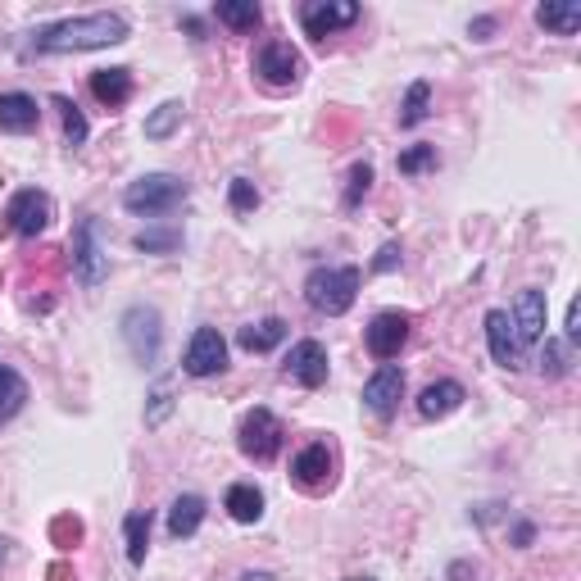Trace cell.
<instances>
[{"label": "cell", "instance_id": "cell-1", "mask_svg": "<svg viewBox=\"0 0 581 581\" xmlns=\"http://www.w3.org/2000/svg\"><path fill=\"white\" fill-rule=\"evenodd\" d=\"M128 41V23L123 14H78V19H60L32 32V50L41 55H69V50H105Z\"/></svg>", "mask_w": 581, "mask_h": 581}, {"label": "cell", "instance_id": "cell-2", "mask_svg": "<svg viewBox=\"0 0 581 581\" xmlns=\"http://www.w3.org/2000/svg\"><path fill=\"white\" fill-rule=\"evenodd\" d=\"M355 296H359V268H314L305 277L309 309H318L327 318L345 314V309L355 305Z\"/></svg>", "mask_w": 581, "mask_h": 581}, {"label": "cell", "instance_id": "cell-3", "mask_svg": "<svg viewBox=\"0 0 581 581\" xmlns=\"http://www.w3.org/2000/svg\"><path fill=\"white\" fill-rule=\"evenodd\" d=\"M187 196H191V187L182 178H173V173H146V178H137L123 191V205L132 214H168V209H178Z\"/></svg>", "mask_w": 581, "mask_h": 581}, {"label": "cell", "instance_id": "cell-4", "mask_svg": "<svg viewBox=\"0 0 581 581\" xmlns=\"http://www.w3.org/2000/svg\"><path fill=\"white\" fill-rule=\"evenodd\" d=\"M282 436H286V427L277 423V414H273V409H264V404H255V409L241 418V427H237L241 454L255 459V463H273L277 450H282Z\"/></svg>", "mask_w": 581, "mask_h": 581}, {"label": "cell", "instance_id": "cell-5", "mask_svg": "<svg viewBox=\"0 0 581 581\" xmlns=\"http://www.w3.org/2000/svg\"><path fill=\"white\" fill-rule=\"evenodd\" d=\"M123 341H128L132 359H137L141 368H155L159 350H164V323H159V309L132 305L128 314H123Z\"/></svg>", "mask_w": 581, "mask_h": 581}, {"label": "cell", "instance_id": "cell-6", "mask_svg": "<svg viewBox=\"0 0 581 581\" xmlns=\"http://www.w3.org/2000/svg\"><path fill=\"white\" fill-rule=\"evenodd\" d=\"M109 273V255L105 246H100V223L96 218H82L78 232H73V277H78L82 286H100Z\"/></svg>", "mask_w": 581, "mask_h": 581}, {"label": "cell", "instance_id": "cell-7", "mask_svg": "<svg viewBox=\"0 0 581 581\" xmlns=\"http://www.w3.org/2000/svg\"><path fill=\"white\" fill-rule=\"evenodd\" d=\"M291 477H296V486H300V491H309V495L332 491V486H336V450L327 441L305 445V450L291 459Z\"/></svg>", "mask_w": 581, "mask_h": 581}, {"label": "cell", "instance_id": "cell-8", "mask_svg": "<svg viewBox=\"0 0 581 581\" xmlns=\"http://www.w3.org/2000/svg\"><path fill=\"white\" fill-rule=\"evenodd\" d=\"M255 73L259 82H268V87H296L300 73H305V60H300V50L291 46V41H264L255 55Z\"/></svg>", "mask_w": 581, "mask_h": 581}, {"label": "cell", "instance_id": "cell-9", "mask_svg": "<svg viewBox=\"0 0 581 581\" xmlns=\"http://www.w3.org/2000/svg\"><path fill=\"white\" fill-rule=\"evenodd\" d=\"M355 19H359L355 0H305V5H300V23H305V32L314 41H327L332 32L350 28Z\"/></svg>", "mask_w": 581, "mask_h": 581}, {"label": "cell", "instance_id": "cell-10", "mask_svg": "<svg viewBox=\"0 0 581 581\" xmlns=\"http://www.w3.org/2000/svg\"><path fill=\"white\" fill-rule=\"evenodd\" d=\"M409 327H414V318L400 314V309H386V314H377L373 323H368V332H364L368 355L382 359V364H391V359L404 350V341H409Z\"/></svg>", "mask_w": 581, "mask_h": 581}, {"label": "cell", "instance_id": "cell-11", "mask_svg": "<svg viewBox=\"0 0 581 581\" xmlns=\"http://www.w3.org/2000/svg\"><path fill=\"white\" fill-rule=\"evenodd\" d=\"M50 214H55V205H50L46 191L28 187L19 191V196L10 200V209H5V223H10V232H19V237H37V232H46L50 227Z\"/></svg>", "mask_w": 581, "mask_h": 581}, {"label": "cell", "instance_id": "cell-12", "mask_svg": "<svg viewBox=\"0 0 581 581\" xmlns=\"http://www.w3.org/2000/svg\"><path fill=\"white\" fill-rule=\"evenodd\" d=\"M191 377H214L227 368V341L218 336V327H200L187 345V359H182Z\"/></svg>", "mask_w": 581, "mask_h": 581}, {"label": "cell", "instance_id": "cell-13", "mask_svg": "<svg viewBox=\"0 0 581 581\" xmlns=\"http://www.w3.org/2000/svg\"><path fill=\"white\" fill-rule=\"evenodd\" d=\"M400 395H404V373L395 364H382L373 377L364 382V404L373 418H395V409H400Z\"/></svg>", "mask_w": 581, "mask_h": 581}, {"label": "cell", "instance_id": "cell-14", "mask_svg": "<svg viewBox=\"0 0 581 581\" xmlns=\"http://www.w3.org/2000/svg\"><path fill=\"white\" fill-rule=\"evenodd\" d=\"M286 377L300 382L305 391H318L327 382V350L323 341H296L291 355H286Z\"/></svg>", "mask_w": 581, "mask_h": 581}, {"label": "cell", "instance_id": "cell-15", "mask_svg": "<svg viewBox=\"0 0 581 581\" xmlns=\"http://www.w3.org/2000/svg\"><path fill=\"white\" fill-rule=\"evenodd\" d=\"M513 336H518V350H527V345H536L545 336V291H536V286H527L518 296V305H513Z\"/></svg>", "mask_w": 581, "mask_h": 581}, {"label": "cell", "instance_id": "cell-16", "mask_svg": "<svg viewBox=\"0 0 581 581\" xmlns=\"http://www.w3.org/2000/svg\"><path fill=\"white\" fill-rule=\"evenodd\" d=\"M486 345H491V359L500 368H518L522 364V350H518V336H513L509 309H491V314H486Z\"/></svg>", "mask_w": 581, "mask_h": 581}, {"label": "cell", "instance_id": "cell-17", "mask_svg": "<svg viewBox=\"0 0 581 581\" xmlns=\"http://www.w3.org/2000/svg\"><path fill=\"white\" fill-rule=\"evenodd\" d=\"M41 123V109L28 91H5L0 96V132H32Z\"/></svg>", "mask_w": 581, "mask_h": 581}, {"label": "cell", "instance_id": "cell-18", "mask_svg": "<svg viewBox=\"0 0 581 581\" xmlns=\"http://www.w3.org/2000/svg\"><path fill=\"white\" fill-rule=\"evenodd\" d=\"M91 96L105 109H119L132 100V73L128 69H96L91 73Z\"/></svg>", "mask_w": 581, "mask_h": 581}, {"label": "cell", "instance_id": "cell-19", "mask_svg": "<svg viewBox=\"0 0 581 581\" xmlns=\"http://www.w3.org/2000/svg\"><path fill=\"white\" fill-rule=\"evenodd\" d=\"M200 522H205V500L200 495H178L173 509H168V536L173 541H187V536L200 532Z\"/></svg>", "mask_w": 581, "mask_h": 581}, {"label": "cell", "instance_id": "cell-20", "mask_svg": "<svg viewBox=\"0 0 581 581\" xmlns=\"http://www.w3.org/2000/svg\"><path fill=\"white\" fill-rule=\"evenodd\" d=\"M463 400H468V391H463L459 382H432L423 395H418V414H423V418H445V414H454Z\"/></svg>", "mask_w": 581, "mask_h": 581}, {"label": "cell", "instance_id": "cell-21", "mask_svg": "<svg viewBox=\"0 0 581 581\" xmlns=\"http://www.w3.org/2000/svg\"><path fill=\"white\" fill-rule=\"evenodd\" d=\"M536 23H541L545 32L572 37V32L581 28V5L577 0H545V5H536Z\"/></svg>", "mask_w": 581, "mask_h": 581}, {"label": "cell", "instance_id": "cell-22", "mask_svg": "<svg viewBox=\"0 0 581 581\" xmlns=\"http://www.w3.org/2000/svg\"><path fill=\"white\" fill-rule=\"evenodd\" d=\"M286 341V323L282 318H264V323H250L237 332V345L241 350H250V355H268L273 345Z\"/></svg>", "mask_w": 581, "mask_h": 581}, {"label": "cell", "instance_id": "cell-23", "mask_svg": "<svg viewBox=\"0 0 581 581\" xmlns=\"http://www.w3.org/2000/svg\"><path fill=\"white\" fill-rule=\"evenodd\" d=\"M214 19L227 23L232 32H255L264 23V10H259L255 0H218L214 5Z\"/></svg>", "mask_w": 581, "mask_h": 581}, {"label": "cell", "instance_id": "cell-24", "mask_svg": "<svg viewBox=\"0 0 581 581\" xmlns=\"http://www.w3.org/2000/svg\"><path fill=\"white\" fill-rule=\"evenodd\" d=\"M223 509L232 513L237 522H259V518H264V495H259L250 482H237L232 491H227Z\"/></svg>", "mask_w": 581, "mask_h": 581}, {"label": "cell", "instance_id": "cell-25", "mask_svg": "<svg viewBox=\"0 0 581 581\" xmlns=\"http://www.w3.org/2000/svg\"><path fill=\"white\" fill-rule=\"evenodd\" d=\"M123 536H128V563L141 568V563H146V550H150V513L132 509L128 518H123Z\"/></svg>", "mask_w": 581, "mask_h": 581}, {"label": "cell", "instance_id": "cell-26", "mask_svg": "<svg viewBox=\"0 0 581 581\" xmlns=\"http://www.w3.org/2000/svg\"><path fill=\"white\" fill-rule=\"evenodd\" d=\"M23 400H28V382H23L14 368L0 364V423H10L23 409Z\"/></svg>", "mask_w": 581, "mask_h": 581}, {"label": "cell", "instance_id": "cell-27", "mask_svg": "<svg viewBox=\"0 0 581 581\" xmlns=\"http://www.w3.org/2000/svg\"><path fill=\"white\" fill-rule=\"evenodd\" d=\"M82 541H87V527H82L78 513H55L50 518V545L55 550H78Z\"/></svg>", "mask_w": 581, "mask_h": 581}, {"label": "cell", "instance_id": "cell-28", "mask_svg": "<svg viewBox=\"0 0 581 581\" xmlns=\"http://www.w3.org/2000/svg\"><path fill=\"white\" fill-rule=\"evenodd\" d=\"M427 114H432V87H427V82H414L409 96H404V105H400V128H418Z\"/></svg>", "mask_w": 581, "mask_h": 581}, {"label": "cell", "instance_id": "cell-29", "mask_svg": "<svg viewBox=\"0 0 581 581\" xmlns=\"http://www.w3.org/2000/svg\"><path fill=\"white\" fill-rule=\"evenodd\" d=\"M178 123H182V100H164V105L146 119V137L150 141H168L173 132H178Z\"/></svg>", "mask_w": 581, "mask_h": 581}, {"label": "cell", "instance_id": "cell-30", "mask_svg": "<svg viewBox=\"0 0 581 581\" xmlns=\"http://www.w3.org/2000/svg\"><path fill=\"white\" fill-rule=\"evenodd\" d=\"M50 105L60 109V119H64V137H69V146L78 150L82 141H87V119H82V109L73 105L69 96H55V100H50Z\"/></svg>", "mask_w": 581, "mask_h": 581}, {"label": "cell", "instance_id": "cell-31", "mask_svg": "<svg viewBox=\"0 0 581 581\" xmlns=\"http://www.w3.org/2000/svg\"><path fill=\"white\" fill-rule=\"evenodd\" d=\"M132 246L137 250H146V255H168V250H178L182 246V232L178 227H164V232H137V237H132Z\"/></svg>", "mask_w": 581, "mask_h": 581}, {"label": "cell", "instance_id": "cell-32", "mask_svg": "<svg viewBox=\"0 0 581 581\" xmlns=\"http://www.w3.org/2000/svg\"><path fill=\"white\" fill-rule=\"evenodd\" d=\"M395 168H400L404 178H418V173L436 168V146H409L400 159H395Z\"/></svg>", "mask_w": 581, "mask_h": 581}, {"label": "cell", "instance_id": "cell-33", "mask_svg": "<svg viewBox=\"0 0 581 581\" xmlns=\"http://www.w3.org/2000/svg\"><path fill=\"white\" fill-rule=\"evenodd\" d=\"M568 368H572L568 345H563V341H545V350H541V373L545 377H568Z\"/></svg>", "mask_w": 581, "mask_h": 581}, {"label": "cell", "instance_id": "cell-34", "mask_svg": "<svg viewBox=\"0 0 581 581\" xmlns=\"http://www.w3.org/2000/svg\"><path fill=\"white\" fill-rule=\"evenodd\" d=\"M227 205H232V214H255L259 205V187L250 178H237L232 187H227Z\"/></svg>", "mask_w": 581, "mask_h": 581}, {"label": "cell", "instance_id": "cell-35", "mask_svg": "<svg viewBox=\"0 0 581 581\" xmlns=\"http://www.w3.org/2000/svg\"><path fill=\"white\" fill-rule=\"evenodd\" d=\"M368 187H373V164H355L350 168V182H345V209H355L368 196Z\"/></svg>", "mask_w": 581, "mask_h": 581}, {"label": "cell", "instance_id": "cell-36", "mask_svg": "<svg viewBox=\"0 0 581 581\" xmlns=\"http://www.w3.org/2000/svg\"><path fill=\"white\" fill-rule=\"evenodd\" d=\"M150 400H155V404H150L146 423H164V418H168V409H173V400H168V382H159V386H155V395H150Z\"/></svg>", "mask_w": 581, "mask_h": 581}, {"label": "cell", "instance_id": "cell-37", "mask_svg": "<svg viewBox=\"0 0 581 581\" xmlns=\"http://www.w3.org/2000/svg\"><path fill=\"white\" fill-rule=\"evenodd\" d=\"M395 268H400V246L386 241V246L377 250V259H373V273H395Z\"/></svg>", "mask_w": 581, "mask_h": 581}, {"label": "cell", "instance_id": "cell-38", "mask_svg": "<svg viewBox=\"0 0 581 581\" xmlns=\"http://www.w3.org/2000/svg\"><path fill=\"white\" fill-rule=\"evenodd\" d=\"M581 341V309H577V300L568 305V345H577Z\"/></svg>", "mask_w": 581, "mask_h": 581}, {"label": "cell", "instance_id": "cell-39", "mask_svg": "<svg viewBox=\"0 0 581 581\" xmlns=\"http://www.w3.org/2000/svg\"><path fill=\"white\" fill-rule=\"evenodd\" d=\"M46 581H78V572H73L69 563H50V568H46Z\"/></svg>", "mask_w": 581, "mask_h": 581}, {"label": "cell", "instance_id": "cell-40", "mask_svg": "<svg viewBox=\"0 0 581 581\" xmlns=\"http://www.w3.org/2000/svg\"><path fill=\"white\" fill-rule=\"evenodd\" d=\"M513 541H518V545H527V541H532V522H518V532H513Z\"/></svg>", "mask_w": 581, "mask_h": 581}, {"label": "cell", "instance_id": "cell-41", "mask_svg": "<svg viewBox=\"0 0 581 581\" xmlns=\"http://www.w3.org/2000/svg\"><path fill=\"white\" fill-rule=\"evenodd\" d=\"M491 28H495V23H491V19H477V23H473V32H477V41H486V32H491Z\"/></svg>", "mask_w": 581, "mask_h": 581}, {"label": "cell", "instance_id": "cell-42", "mask_svg": "<svg viewBox=\"0 0 581 581\" xmlns=\"http://www.w3.org/2000/svg\"><path fill=\"white\" fill-rule=\"evenodd\" d=\"M241 581H277V577H273V572H246Z\"/></svg>", "mask_w": 581, "mask_h": 581}, {"label": "cell", "instance_id": "cell-43", "mask_svg": "<svg viewBox=\"0 0 581 581\" xmlns=\"http://www.w3.org/2000/svg\"><path fill=\"white\" fill-rule=\"evenodd\" d=\"M345 581H377V577H345Z\"/></svg>", "mask_w": 581, "mask_h": 581}]
</instances>
